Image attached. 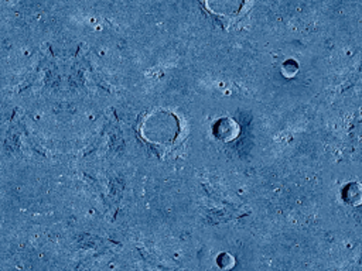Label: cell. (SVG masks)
Segmentation results:
<instances>
[{
  "label": "cell",
  "mask_w": 362,
  "mask_h": 271,
  "mask_svg": "<svg viewBox=\"0 0 362 271\" xmlns=\"http://www.w3.org/2000/svg\"><path fill=\"white\" fill-rule=\"evenodd\" d=\"M203 9L224 26L242 22L252 8V0H201Z\"/></svg>",
  "instance_id": "2"
},
{
  "label": "cell",
  "mask_w": 362,
  "mask_h": 271,
  "mask_svg": "<svg viewBox=\"0 0 362 271\" xmlns=\"http://www.w3.org/2000/svg\"><path fill=\"white\" fill-rule=\"evenodd\" d=\"M136 130L140 140L156 150L159 156H166L178 149L187 138L181 117L170 109H154L146 113Z\"/></svg>",
  "instance_id": "1"
},
{
  "label": "cell",
  "mask_w": 362,
  "mask_h": 271,
  "mask_svg": "<svg viewBox=\"0 0 362 271\" xmlns=\"http://www.w3.org/2000/svg\"><path fill=\"white\" fill-rule=\"evenodd\" d=\"M224 119L218 120L215 124H214V134L217 136V139L228 143V142H232L235 140L238 136H239V124L232 120L231 117H226V127L224 126Z\"/></svg>",
  "instance_id": "3"
}]
</instances>
